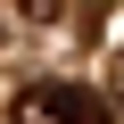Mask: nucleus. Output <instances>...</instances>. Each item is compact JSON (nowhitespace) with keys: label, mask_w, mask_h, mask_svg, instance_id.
Segmentation results:
<instances>
[{"label":"nucleus","mask_w":124,"mask_h":124,"mask_svg":"<svg viewBox=\"0 0 124 124\" xmlns=\"http://www.w3.org/2000/svg\"><path fill=\"white\" fill-rule=\"evenodd\" d=\"M17 8H25V17H58V0H17Z\"/></svg>","instance_id":"2"},{"label":"nucleus","mask_w":124,"mask_h":124,"mask_svg":"<svg viewBox=\"0 0 124 124\" xmlns=\"http://www.w3.org/2000/svg\"><path fill=\"white\" fill-rule=\"evenodd\" d=\"M33 116L41 124H108V99L99 91H75V83H41L33 91Z\"/></svg>","instance_id":"1"}]
</instances>
